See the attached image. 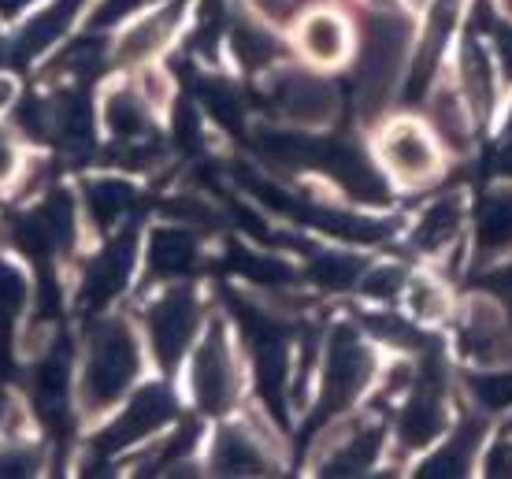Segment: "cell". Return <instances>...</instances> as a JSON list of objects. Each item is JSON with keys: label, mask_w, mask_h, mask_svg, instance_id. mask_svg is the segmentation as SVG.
<instances>
[{"label": "cell", "mask_w": 512, "mask_h": 479, "mask_svg": "<svg viewBox=\"0 0 512 479\" xmlns=\"http://www.w3.org/2000/svg\"><path fill=\"white\" fill-rule=\"evenodd\" d=\"M357 15V49L342 71L349 123L368 130L375 119L401 108L405 78L416 45V15L394 8H353Z\"/></svg>", "instance_id": "cell-1"}, {"label": "cell", "mask_w": 512, "mask_h": 479, "mask_svg": "<svg viewBox=\"0 0 512 479\" xmlns=\"http://www.w3.org/2000/svg\"><path fill=\"white\" fill-rule=\"evenodd\" d=\"M386 353L360 331L349 305H331V316L320 327V353H316V383L301 428H320L327 420L357 413L372 402L379 368Z\"/></svg>", "instance_id": "cell-2"}, {"label": "cell", "mask_w": 512, "mask_h": 479, "mask_svg": "<svg viewBox=\"0 0 512 479\" xmlns=\"http://www.w3.org/2000/svg\"><path fill=\"white\" fill-rule=\"evenodd\" d=\"M149 372V353L141 342L138 320L119 312H93L82 338L75 376V409L82 416H108Z\"/></svg>", "instance_id": "cell-3"}, {"label": "cell", "mask_w": 512, "mask_h": 479, "mask_svg": "<svg viewBox=\"0 0 512 479\" xmlns=\"http://www.w3.org/2000/svg\"><path fill=\"white\" fill-rule=\"evenodd\" d=\"M175 383H179L186 409L208 424L231 416L234 409L249 402V357L219 305L212 309L201 338L193 342V350L186 353L182 368L175 372Z\"/></svg>", "instance_id": "cell-4"}, {"label": "cell", "mask_w": 512, "mask_h": 479, "mask_svg": "<svg viewBox=\"0 0 512 479\" xmlns=\"http://www.w3.org/2000/svg\"><path fill=\"white\" fill-rule=\"evenodd\" d=\"M468 208H472V190L453 186V182H442L427 194L409 197V205H401V227H397L394 246L416 264H431L464 286Z\"/></svg>", "instance_id": "cell-5"}, {"label": "cell", "mask_w": 512, "mask_h": 479, "mask_svg": "<svg viewBox=\"0 0 512 479\" xmlns=\"http://www.w3.org/2000/svg\"><path fill=\"white\" fill-rule=\"evenodd\" d=\"M308 446L301 454L308 476L323 479H372L397 476L394 454H390V428L386 413L375 405H364L357 413L327 420L308 431Z\"/></svg>", "instance_id": "cell-6"}, {"label": "cell", "mask_w": 512, "mask_h": 479, "mask_svg": "<svg viewBox=\"0 0 512 479\" xmlns=\"http://www.w3.org/2000/svg\"><path fill=\"white\" fill-rule=\"evenodd\" d=\"M364 138L372 145L379 171L386 175V182L394 186V194L401 201L435 190L457 171L416 108L386 112L383 119H375L372 127L364 130Z\"/></svg>", "instance_id": "cell-7"}, {"label": "cell", "mask_w": 512, "mask_h": 479, "mask_svg": "<svg viewBox=\"0 0 512 479\" xmlns=\"http://www.w3.org/2000/svg\"><path fill=\"white\" fill-rule=\"evenodd\" d=\"M249 90H253L256 116L279 119V123L305 130H331L349 123L342 75L316 71L294 56L275 67L271 75L249 82Z\"/></svg>", "instance_id": "cell-8"}, {"label": "cell", "mask_w": 512, "mask_h": 479, "mask_svg": "<svg viewBox=\"0 0 512 479\" xmlns=\"http://www.w3.org/2000/svg\"><path fill=\"white\" fill-rule=\"evenodd\" d=\"M216 309V294L205 290V279L197 283H164L156 286L149 301L141 305L138 331L160 376H171L182 368L186 353L193 350V342L201 338L208 316Z\"/></svg>", "instance_id": "cell-9"}, {"label": "cell", "mask_w": 512, "mask_h": 479, "mask_svg": "<svg viewBox=\"0 0 512 479\" xmlns=\"http://www.w3.org/2000/svg\"><path fill=\"white\" fill-rule=\"evenodd\" d=\"M182 413H186V402H182V394H179V383L171 376H160V372H156L153 379L145 376L138 387L130 390L127 398L108 413L104 428L97 431L90 468L108 465V461H123V457H130L134 450L149 446V442L160 439Z\"/></svg>", "instance_id": "cell-10"}, {"label": "cell", "mask_w": 512, "mask_h": 479, "mask_svg": "<svg viewBox=\"0 0 512 479\" xmlns=\"http://www.w3.org/2000/svg\"><path fill=\"white\" fill-rule=\"evenodd\" d=\"M442 338L461 368L512 364V305L487 286H468L461 290Z\"/></svg>", "instance_id": "cell-11"}, {"label": "cell", "mask_w": 512, "mask_h": 479, "mask_svg": "<svg viewBox=\"0 0 512 479\" xmlns=\"http://www.w3.org/2000/svg\"><path fill=\"white\" fill-rule=\"evenodd\" d=\"M286 41L294 60L342 75L357 49V15L346 0H308L305 12L286 30Z\"/></svg>", "instance_id": "cell-12"}, {"label": "cell", "mask_w": 512, "mask_h": 479, "mask_svg": "<svg viewBox=\"0 0 512 479\" xmlns=\"http://www.w3.org/2000/svg\"><path fill=\"white\" fill-rule=\"evenodd\" d=\"M446 75L461 90V97L468 101L472 116L479 119V127H483V134H487L490 142L501 127V116H505L509 82H505L498 60H494V52H490L487 38L479 30H472V26L464 30V38L457 41V49L449 56Z\"/></svg>", "instance_id": "cell-13"}, {"label": "cell", "mask_w": 512, "mask_h": 479, "mask_svg": "<svg viewBox=\"0 0 512 479\" xmlns=\"http://www.w3.org/2000/svg\"><path fill=\"white\" fill-rule=\"evenodd\" d=\"M193 4L197 0H164L149 12L134 15L130 23L116 30V38L108 41L112 49V67L119 71H134L153 60H167L179 49L193 23Z\"/></svg>", "instance_id": "cell-14"}, {"label": "cell", "mask_w": 512, "mask_h": 479, "mask_svg": "<svg viewBox=\"0 0 512 479\" xmlns=\"http://www.w3.org/2000/svg\"><path fill=\"white\" fill-rule=\"evenodd\" d=\"M219 242L190 231L182 223L160 220L141 238V279L149 286L164 283H197L212 268Z\"/></svg>", "instance_id": "cell-15"}, {"label": "cell", "mask_w": 512, "mask_h": 479, "mask_svg": "<svg viewBox=\"0 0 512 479\" xmlns=\"http://www.w3.org/2000/svg\"><path fill=\"white\" fill-rule=\"evenodd\" d=\"M286 60H290L286 34L249 12L242 0H231V12L223 23V41H219V64L245 82H256Z\"/></svg>", "instance_id": "cell-16"}, {"label": "cell", "mask_w": 512, "mask_h": 479, "mask_svg": "<svg viewBox=\"0 0 512 479\" xmlns=\"http://www.w3.org/2000/svg\"><path fill=\"white\" fill-rule=\"evenodd\" d=\"M512 260V179L490 175L472 190L468 208V272H490Z\"/></svg>", "instance_id": "cell-17"}, {"label": "cell", "mask_w": 512, "mask_h": 479, "mask_svg": "<svg viewBox=\"0 0 512 479\" xmlns=\"http://www.w3.org/2000/svg\"><path fill=\"white\" fill-rule=\"evenodd\" d=\"M416 112H420L423 123L431 127L438 145L446 149V156L453 160V168L472 164L475 156L483 153L487 134H483L479 119L472 116L468 101L461 97V90L453 86V78H449L446 71L427 86V93H423L420 104H416Z\"/></svg>", "instance_id": "cell-18"}, {"label": "cell", "mask_w": 512, "mask_h": 479, "mask_svg": "<svg viewBox=\"0 0 512 479\" xmlns=\"http://www.w3.org/2000/svg\"><path fill=\"white\" fill-rule=\"evenodd\" d=\"M490 428H494L490 416L461 405V413H457V420H453V428H449L431 450H423V454L409 465L405 476H412V479H472V476H479V457H483Z\"/></svg>", "instance_id": "cell-19"}, {"label": "cell", "mask_w": 512, "mask_h": 479, "mask_svg": "<svg viewBox=\"0 0 512 479\" xmlns=\"http://www.w3.org/2000/svg\"><path fill=\"white\" fill-rule=\"evenodd\" d=\"M141 264V234L138 223L123 227L116 234H104V246L86 260L82 272V309L86 312H108V305L134 283V272Z\"/></svg>", "instance_id": "cell-20"}, {"label": "cell", "mask_w": 512, "mask_h": 479, "mask_svg": "<svg viewBox=\"0 0 512 479\" xmlns=\"http://www.w3.org/2000/svg\"><path fill=\"white\" fill-rule=\"evenodd\" d=\"M97 130H104L108 149H127L164 138V119L153 112V104L138 93L134 82H116L97 101Z\"/></svg>", "instance_id": "cell-21"}, {"label": "cell", "mask_w": 512, "mask_h": 479, "mask_svg": "<svg viewBox=\"0 0 512 479\" xmlns=\"http://www.w3.org/2000/svg\"><path fill=\"white\" fill-rule=\"evenodd\" d=\"M82 212L86 220L97 227L101 234H116L123 227H134L138 223V212L145 205L141 197V186L130 179L127 171H104V175H93V179L82 182Z\"/></svg>", "instance_id": "cell-22"}, {"label": "cell", "mask_w": 512, "mask_h": 479, "mask_svg": "<svg viewBox=\"0 0 512 479\" xmlns=\"http://www.w3.org/2000/svg\"><path fill=\"white\" fill-rule=\"evenodd\" d=\"M82 8H86V0H41L38 12L30 15V19L19 26V34L8 41L4 64L23 67V64L41 60L45 52H52L67 34H71V26L78 23Z\"/></svg>", "instance_id": "cell-23"}, {"label": "cell", "mask_w": 512, "mask_h": 479, "mask_svg": "<svg viewBox=\"0 0 512 479\" xmlns=\"http://www.w3.org/2000/svg\"><path fill=\"white\" fill-rule=\"evenodd\" d=\"M461 290L464 286L457 283V279H449L446 272H438L431 264H416L397 305L409 312L420 327H427V331H446V324L453 320V309H457Z\"/></svg>", "instance_id": "cell-24"}, {"label": "cell", "mask_w": 512, "mask_h": 479, "mask_svg": "<svg viewBox=\"0 0 512 479\" xmlns=\"http://www.w3.org/2000/svg\"><path fill=\"white\" fill-rule=\"evenodd\" d=\"M26 305H30V283H26V275L15 264L0 260V331L19 320L26 312Z\"/></svg>", "instance_id": "cell-25"}, {"label": "cell", "mask_w": 512, "mask_h": 479, "mask_svg": "<svg viewBox=\"0 0 512 479\" xmlns=\"http://www.w3.org/2000/svg\"><path fill=\"white\" fill-rule=\"evenodd\" d=\"M41 468H45V450L38 442L19 435L0 442V476H38Z\"/></svg>", "instance_id": "cell-26"}, {"label": "cell", "mask_w": 512, "mask_h": 479, "mask_svg": "<svg viewBox=\"0 0 512 479\" xmlns=\"http://www.w3.org/2000/svg\"><path fill=\"white\" fill-rule=\"evenodd\" d=\"M156 4H164V0H97L90 12V30H97V34H116L119 26L130 23L134 15L156 8Z\"/></svg>", "instance_id": "cell-27"}, {"label": "cell", "mask_w": 512, "mask_h": 479, "mask_svg": "<svg viewBox=\"0 0 512 479\" xmlns=\"http://www.w3.org/2000/svg\"><path fill=\"white\" fill-rule=\"evenodd\" d=\"M479 476L483 479H512V431L505 424H494L479 457Z\"/></svg>", "instance_id": "cell-28"}, {"label": "cell", "mask_w": 512, "mask_h": 479, "mask_svg": "<svg viewBox=\"0 0 512 479\" xmlns=\"http://www.w3.org/2000/svg\"><path fill=\"white\" fill-rule=\"evenodd\" d=\"M15 164H19V153H15V138L8 127H0V186L15 175Z\"/></svg>", "instance_id": "cell-29"}, {"label": "cell", "mask_w": 512, "mask_h": 479, "mask_svg": "<svg viewBox=\"0 0 512 479\" xmlns=\"http://www.w3.org/2000/svg\"><path fill=\"white\" fill-rule=\"evenodd\" d=\"M15 101V82L8 75H0V108H8Z\"/></svg>", "instance_id": "cell-30"}, {"label": "cell", "mask_w": 512, "mask_h": 479, "mask_svg": "<svg viewBox=\"0 0 512 479\" xmlns=\"http://www.w3.org/2000/svg\"><path fill=\"white\" fill-rule=\"evenodd\" d=\"M349 8H394L397 0H346Z\"/></svg>", "instance_id": "cell-31"}, {"label": "cell", "mask_w": 512, "mask_h": 479, "mask_svg": "<svg viewBox=\"0 0 512 479\" xmlns=\"http://www.w3.org/2000/svg\"><path fill=\"white\" fill-rule=\"evenodd\" d=\"M26 4H34V0H0V12H4V15H19Z\"/></svg>", "instance_id": "cell-32"}, {"label": "cell", "mask_w": 512, "mask_h": 479, "mask_svg": "<svg viewBox=\"0 0 512 479\" xmlns=\"http://www.w3.org/2000/svg\"><path fill=\"white\" fill-rule=\"evenodd\" d=\"M397 4H401V8H405V12L420 15L423 8H427V4H431V0H397Z\"/></svg>", "instance_id": "cell-33"}]
</instances>
